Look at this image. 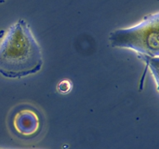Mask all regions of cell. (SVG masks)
I'll return each mask as SVG.
<instances>
[{
  "instance_id": "6da1fadb",
  "label": "cell",
  "mask_w": 159,
  "mask_h": 149,
  "mask_svg": "<svg viewBox=\"0 0 159 149\" xmlns=\"http://www.w3.org/2000/svg\"><path fill=\"white\" fill-rule=\"evenodd\" d=\"M42 66L41 48L30 25L20 19L0 43V74L8 79H21L39 72Z\"/></svg>"
},
{
  "instance_id": "7a4b0ae2",
  "label": "cell",
  "mask_w": 159,
  "mask_h": 149,
  "mask_svg": "<svg viewBox=\"0 0 159 149\" xmlns=\"http://www.w3.org/2000/svg\"><path fill=\"white\" fill-rule=\"evenodd\" d=\"M109 40L113 47L134 51L137 55L159 56V13L145 16L133 26L112 31Z\"/></svg>"
},
{
  "instance_id": "3957f363",
  "label": "cell",
  "mask_w": 159,
  "mask_h": 149,
  "mask_svg": "<svg viewBox=\"0 0 159 149\" xmlns=\"http://www.w3.org/2000/svg\"><path fill=\"white\" fill-rule=\"evenodd\" d=\"M43 117L36 107L23 104L16 107L9 116L12 131L21 138H33L40 133L43 127Z\"/></svg>"
},
{
  "instance_id": "277c9868",
  "label": "cell",
  "mask_w": 159,
  "mask_h": 149,
  "mask_svg": "<svg viewBox=\"0 0 159 149\" xmlns=\"http://www.w3.org/2000/svg\"><path fill=\"white\" fill-rule=\"evenodd\" d=\"M72 88V83L68 79H64L61 81L57 85V89L61 94H67Z\"/></svg>"
},
{
  "instance_id": "5b68a950",
  "label": "cell",
  "mask_w": 159,
  "mask_h": 149,
  "mask_svg": "<svg viewBox=\"0 0 159 149\" xmlns=\"http://www.w3.org/2000/svg\"><path fill=\"white\" fill-rule=\"evenodd\" d=\"M5 30H3V29H2V30H0V39H2L3 37V36L5 35Z\"/></svg>"
},
{
  "instance_id": "8992f818",
  "label": "cell",
  "mask_w": 159,
  "mask_h": 149,
  "mask_svg": "<svg viewBox=\"0 0 159 149\" xmlns=\"http://www.w3.org/2000/svg\"><path fill=\"white\" fill-rule=\"evenodd\" d=\"M6 0H0V3H4Z\"/></svg>"
}]
</instances>
